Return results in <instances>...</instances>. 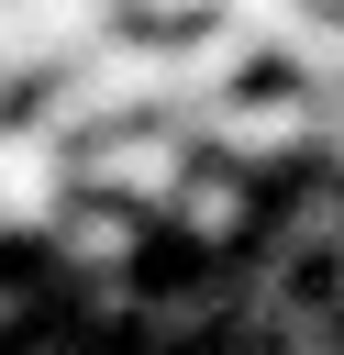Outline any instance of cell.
I'll return each instance as SVG.
<instances>
[{
	"label": "cell",
	"mask_w": 344,
	"mask_h": 355,
	"mask_svg": "<svg viewBox=\"0 0 344 355\" xmlns=\"http://www.w3.org/2000/svg\"><path fill=\"white\" fill-rule=\"evenodd\" d=\"M0 222H55V144L0 133Z\"/></svg>",
	"instance_id": "1"
}]
</instances>
